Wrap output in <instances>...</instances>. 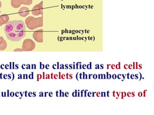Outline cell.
<instances>
[{
	"label": "cell",
	"mask_w": 154,
	"mask_h": 115,
	"mask_svg": "<svg viewBox=\"0 0 154 115\" xmlns=\"http://www.w3.org/2000/svg\"><path fill=\"white\" fill-rule=\"evenodd\" d=\"M7 48V42L3 37H0V50H5Z\"/></svg>",
	"instance_id": "obj_8"
},
{
	"label": "cell",
	"mask_w": 154,
	"mask_h": 115,
	"mask_svg": "<svg viewBox=\"0 0 154 115\" xmlns=\"http://www.w3.org/2000/svg\"><path fill=\"white\" fill-rule=\"evenodd\" d=\"M33 37L37 42H42L43 41V31L42 30L36 31L33 33Z\"/></svg>",
	"instance_id": "obj_5"
},
{
	"label": "cell",
	"mask_w": 154,
	"mask_h": 115,
	"mask_svg": "<svg viewBox=\"0 0 154 115\" xmlns=\"http://www.w3.org/2000/svg\"><path fill=\"white\" fill-rule=\"evenodd\" d=\"M21 1L24 5H30L32 3V0H21Z\"/></svg>",
	"instance_id": "obj_10"
},
{
	"label": "cell",
	"mask_w": 154,
	"mask_h": 115,
	"mask_svg": "<svg viewBox=\"0 0 154 115\" xmlns=\"http://www.w3.org/2000/svg\"><path fill=\"white\" fill-rule=\"evenodd\" d=\"M14 51H24L23 49H15Z\"/></svg>",
	"instance_id": "obj_11"
},
{
	"label": "cell",
	"mask_w": 154,
	"mask_h": 115,
	"mask_svg": "<svg viewBox=\"0 0 154 115\" xmlns=\"http://www.w3.org/2000/svg\"><path fill=\"white\" fill-rule=\"evenodd\" d=\"M43 2L41 1L40 4H38L37 5L34 6L32 11V13L34 15H38L43 14Z\"/></svg>",
	"instance_id": "obj_4"
},
{
	"label": "cell",
	"mask_w": 154,
	"mask_h": 115,
	"mask_svg": "<svg viewBox=\"0 0 154 115\" xmlns=\"http://www.w3.org/2000/svg\"><path fill=\"white\" fill-rule=\"evenodd\" d=\"M4 29L7 39L12 41H19L26 35V27L22 20L8 22Z\"/></svg>",
	"instance_id": "obj_1"
},
{
	"label": "cell",
	"mask_w": 154,
	"mask_h": 115,
	"mask_svg": "<svg viewBox=\"0 0 154 115\" xmlns=\"http://www.w3.org/2000/svg\"><path fill=\"white\" fill-rule=\"evenodd\" d=\"M0 26H1V25H0Z\"/></svg>",
	"instance_id": "obj_13"
},
{
	"label": "cell",
	"mask_w": 154,
	"mask_h": 115,
	"mask_svg": "<svg viewBox=\"0 0 154 115\" xmlns=\"http://www.w3.org/2000/svg\"><path fill=\"white\" fill-rule=\"evenodd\" d=\"M25 24L30 30H35L38 27H43V17L35 18L34 17H28L25 20Z\"/></svg>",
	"instance_id": "obj_2"
},
{
	"label": "cell",
	"mask_w": 154,
	"mask_h": 115,
	"mask_svg": "<svg viewBox=\"0 0 154 115\" xmlns=\"http://www.w3.org/2000/svg\"><path fill=\"white\" fill-rule=\"evenodd\" d=\"M22 4L21 0H11V6L14 8L19 7Z\"/></svg>",
	"instance_id": "obj_9"
},
{
	"label": "cell",
	"mask_w": 154,
	"mask_h": 115,
	"mask_svg": "<svg viewBox=\"0 0 154 115\" xmlns=\"http://www.w3.org/2000/svg\"><path fill=\"white\" fill-rule=\"evenodd\" d=\"M1 5H2V4H1V1H0V8H1Z\"/></svg>",
	"instance_id": "obj_12"
},
{
	"label": "cell",
	"mask_w": 154,
	"mask_h": 115,
	"mask_svg": "<svg viewBox=\"0 0 154 115\" xmlns=\"http://www.w3.org/2000/svg\"><path fill=\"white\" fill-rule=\"evenodd\" d=\"M35 48V43L30 39H26L23 42L22 49L24 51H32Z\"/></svg>",
	"instance_id": "obj_3"
},
{
	"label": "cell",
	"mask_w": 154,
	"mask_h": 115,
	"mask_svg": "<svg viewBox=\"0 0 154 115\" xmlns=\"http://www.w3.org/2000/svg\"><path fill=\"white\" fill-rule=\"evenodd\" d=\"M9 17L7 15H3L0 16V25H3L4 24H7L9 22Z\"/></svg>",
	"instance_id": "obj_7"
},
{
	"label": "cell",
	"mask_w": 154,
	"mask_h": 115,
	"mask_svg": "<svg viewBox=\"0 0 154 115\" xmlns=\"http://www.w3.org/2000/svg\"><path fill=\"white\" fill-rule=\"evenodd\" d=\"M30 13V10L28 7H23L22 8H20V10L19 11V14L22 17H25L27 15H28Z\"/></svg>",
	"instance_id": "obj_6"
}]
</instances>
